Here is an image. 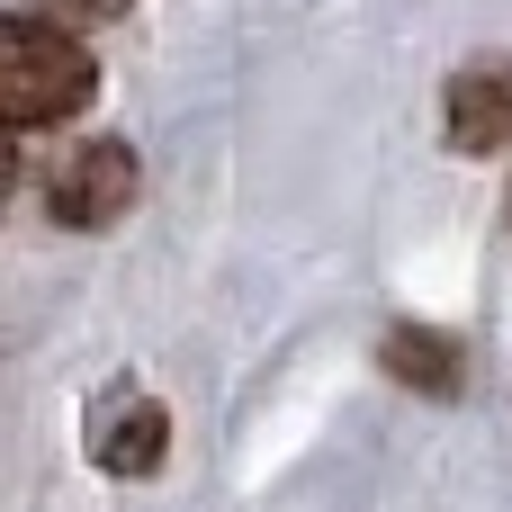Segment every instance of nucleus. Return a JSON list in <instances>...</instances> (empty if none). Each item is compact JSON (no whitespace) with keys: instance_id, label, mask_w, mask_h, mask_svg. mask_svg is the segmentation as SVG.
Segmentation results:
<instances>
[{"instance_id":"obj_7","label":"nucleus","mask_w":512,"mask_h":512,"mask_svg":"<svg viewBox=\"0 0 512 512\" xmlns=\"http://www.w3.org/2000/svg\"><path fill=\"white\" fill-rule=\"evenodd\" d=\"M9 180H18V162H9V135H0V189H9Z\"/></svg>"},{"instance_id":"obj_2","label":"nucleus","mask_w":512,"mask_h":512,"mask_svg":"<svg viewBox=\"0 0 512 512\" xmlns=\"http://www.w3.org/2000/svg\"><path fill=\"white\" fill-rule=\"evenodd\" d=\"M45 207H54V225H72V234H99V225H117L126 207H135V153L126 144H72L63 162H54V180H45Z\"/></svg>"},{"instance_id":"obj_5","label":"nucleus","mask_w":512,"mask_h":512,"mask_svg":"<svg viewBox=\"0 0 512 512\" xmlns=\"http://www.w3.org/2000/svg\"><path fill=\"white\" fill-rule=\"evenodd\" d=\"M387 378H405V387H423V396H450V387H459V351H450L441 333L405 324V333H387Z\"/></svg>"},{"instance_id":"obj_6","label":"nucleus","mask_w":512,"mask_h":512,"mask_svg":"<svg viewBox=\"0 0 512 512\" xmlns=\"http://www.w3.org/2000/svg\"><path fill=\"white\" fill-rule=\"evenodd\" d=\"M45 9H54V18H117L126 0H45Z\"/></svg>"},{"instance_id":"obj_3","label":"nucleus","mask_w":512,"mask_h":512,"mask_svg":"<svg viewBox=\"0 0 512 512\" xmlns=\"http://www.w3.org/2000/svg\"><path fill=\"white\" fill-rule=\"evenodd\" d=\"M162 450H171V414H162V405H144V396H108V405L90 414V459H99L108 477H153Z\"/></svg>"},{"instance_id":"obj_1","label":"nucleus","mask_w":512,"mask_h":512,"mask_svg":"<svg viewBox=\"0 0 512 512\" xmlns=\"http://www.w3.org/2000/svg\"><path fill=\"white\" fill-rule=\"evenodd\" d=\"M99 90V63L72 27L54 18H0V135L18 126H63Z\"/></svg>"},{"instance_id":"obj_4","label":"nucleus","mask_w":512,"mask_h":512,"mask_svg":"<svg viewBox=\"0 0 512 512\" xmlns=\"http://www.w3.org/2000/svg\"><path fill=\"white\" fill-rule=\"evenodd\" d=\"M450 144L459 153H504L512 144V63H477L450 81Z\"/></svg>"}]
</instances>
